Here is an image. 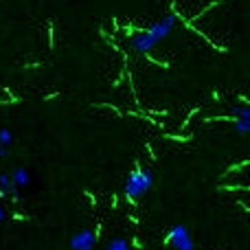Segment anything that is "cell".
<instances>
[{
	"label": "cell",
	"mask_w": 250,
	"mask_h": 250,
	"mask_svg": "<svg viewBox=\"0 0 250 250\" xmlns=\"http://www.w3.org/2000/svg\"><path fill=\"white\" fill-rule=\"evenodd\" d=\"M11 182L16 185V189L18 191H22V189H26V187L31 185V173H29V169L26 167H16L11 173Z\"/></svg>",
	"instance_id": "5"
},
{
	"label": "cell",
	"mask_w": 250,
	"mask_h": 250,
	"mask_svg": "<svg viewBox=\"0 0 250 250\" xmlns=\"http://www.w3.org/2000/svg\"><path fill=\"white\" fill-rule=\"evenodd\" d=\"M151 187H154V173H151L147 167L136 165V167L132 169V173L127 176L125 185H123V195L129 204H136L143 195L149 193Z\"/></svg>",
	"instance_id": "1"
},
{
	"label": "cell",
	"mask_w": 250,
	"mask_h": 250,
	"mask_svg": "<svg viewBox=\"0 0 250 250\" xmlns=\"http://www.w3.org/2000/svg\"><path fill=\"white\" fill-rule=\"evenodd\" d=\"M233 114H235L233 119H248V121H250V108H248V101L244 99V101H242V105H235V108H233Z\"/></svg>",
	"instance_id": "7"
},
{
	"label": "cell",
	"mask_w": 250,
	"mask_h": 250,
	"mask_svg": "<svg viewBox=\"0 0 250 250\" xmlns=\"http://www.w3.org/2000/svg\"><path fill=\"white\" fill-rule=\"evenodd\" d=\"M70 250H95L97 246V233L90 229H83L79 233H75L68 242Z\"/></svg>",
	"instance_id": "4"
},
{
	"label": "cell",
	"mask_w": 250,
	"mask_h": 250,
	"mask_svg": "<svg viewBox=\"0 0 250 250\" xmlns=\"http://www.w3.org/2000/svg\"><path fill=\"white\" fill-rule=\"evenodd\" d=\"M165 242L173 250H195V242H193V237H191V230L187 229L185 224H173L171 229H169Z\"/></svg>",
	"instance_id": "2"
},
{
	"label": "cell",
	"mask_w": 250,
	"mask_h": 250,
	"mask_svg": "<svg viewBox=\"0 0 250 250\" xmlns=\"http://www.w3.org/2000/svg\"><path fill=\"white\" fill-rule=\"evenodd\" d=\"M233 123H235V129H237V134L246 136L248 129H250V121H248V119H233Z\"/></svg>",
	"instance_id": "9"
},
{
	"label": "cell",
	"mask_w": 250,
	"mask_h": 250,
	"mask_svg": "<svg viewBox=\"0 0 250 250\" xmlns=\"http://www.w3.org/2000/svg\"><path fill=\"white\" fill-rule=\"evenodd\" d=\"M108 250H132V246H129L127 239L123 237H114L108 242Z\"/></svg>",
	"instance_id": "8"
},
{
	"label": "cell",
	"mask_w": 250,
	"mask_h": 250,
	"mask_svg": "<svg viewBox=\"0 0 250 250\" xmlns=\"http://www.w3.org/2000/svg\"><path fill=\"white\" fill-rule=\"evenodd\" d=\"M7 217H9V213H7V207H4V204L0 202V224H4V222H7Z\"/></svg>",
	"instance_id": "10"
},
{
	"label": "cell",
	"mask_w": 250,
	"mask_h": 250,
	"mask_svg": "<svg viewBox=\"0 0 250 250\" xmlns=\"http://www.w3.org/2000/svg\"><path fill=\"white\" fill-rule=\"evenodd\" d=\"M176 22H178L176 13H167V16H163L160 20H156L151 26H147L145 31L151 35V40H154L156 44H160L165 38H169V35L173 33V29H176Z\"/></svg>",
	"instance_id": "3"
},
{
	"label": "cell",
	"mask_w": 250,
	"mask_h": 250,
	"mask_svg": "<svg viewBox=\"0 0 250 250\" xmlns=\"http://www.w3.org/2000/svg\"><path fill=\"white\" fill-rule=\"evenodd\" d=\"M13 141H16V136H13L11 129L0 127V147H9V149H11Z\"/></svg>",
	"instance_id": "6"
}]
</instances>
